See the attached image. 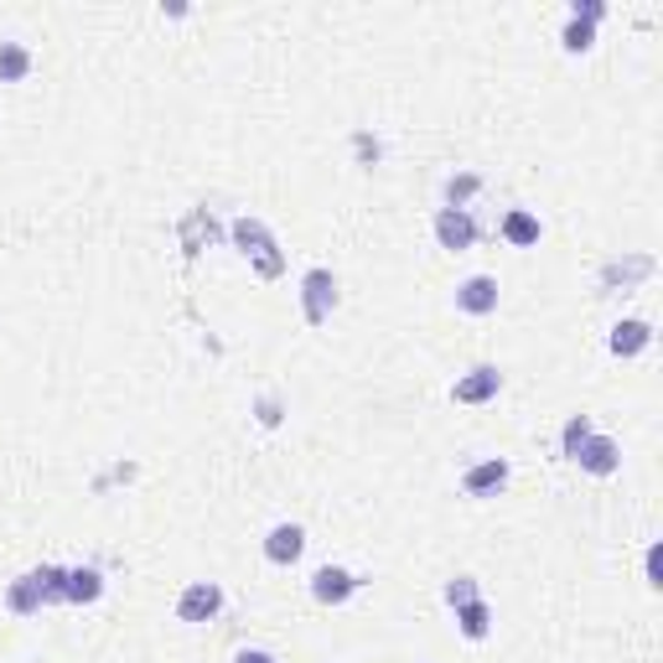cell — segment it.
<instances>
[{
    "instance_id": "6da1fadb",
    "label": "cell",
    "mask_w": 663,
    "mask_h": 663,
    "mask_svg": "<svg viewBox=\"0 0 663 663\" xmlns=\"http://www.w3.org/2000/svg\"><path fill=\"white\" fill-rule=\"evenodd\" d=\"M229 239H234V249L249 259V270L259 275V280H280L286 275V249H280V239H275V229L265 223V218H234L229 223Z\"/></svg>"
},
{
    "instance_id": "7a4b0ae2",
    "label": "cell",
    "mask_w": 663,
    "mask_h": 663,
    "mask_svg": "<svg viewBox=\"0 0 663 663\" xmlns=\"http://www.w3.org/2000/svg\"><path fill=\"white\" fill-rule=\"evenodd\" d=\"M337 275L327 265H312V270L301 275V316H306V327H327L332 312H337Z\"/></svg>"
},
{
    "instance_id": "3957f363",
    "label": "cell",
    "mask_w": 663,
    "mask_h": 663,
    "mask_svg": "<svg viewBox=\"0 0 663 663\" xmlns=\"http://www.w3.org/2000/svg\"><path fill=\"white\" fill-rule=\"evenodd\" d=\"M653 270H659L653 254H623V259H606L596 286H602V295H627V291H638L643 280H653Z\"/></svg>"
},
{
    "instance_id": "277c9868",
    "label": "cell",
    "mask_w": 663,
    "mask_h": 663,
    "mask_svg": "<svg viewBox=\"0 0 663 663\" xmlns=\"http://www.w3.org/2000/svg\"><path fill=\"white\" fill-rule=\"evenodd\" d=\"M477 218H472V208H435V244L451 254H467L472 244H477Z\"/></svg>"
},
{
    "instance_id": "5b68a950",
    "label": "cell",
    "mask_w": 663,
    "mask_h": 663,
    "mask_svg": "<svg viewBox=\"0 0 663 663\" xmlns=\"http://www.w3.org/2000/svg\"><path fill=\"white\" fill-rule=\"evenodd\" d=\"M223 612V585L218 581H193L182 596H176V623H213Z\"/></svg>"
},
{
    "instance_id": "8992f818",
    "label": "cell",
    "mask_w": 663,
    "mask_h": 663,
    "mask_svg": "<svg viewBox=\"0 0 663 663\" xmlns=\"http://www.w3.org/2000/svg\"><path fill=\"white\" fill-rule=\"evenodd\" d=\"M358 585H363V575H352L348 566H316L312 570V596L322 606H342L358 596Z\"/></svg>"
},
{
    "instance_id": "52a82bcc",
    "label": "cell",
    "mask_w": 663,
    "mask_h": 663,
    "mask_svg": "<svg viewBox=\"0 0 663 663\" xmlns=\"http://www.w3.org/2000/svg\"><path fill=\"white\" fill-rule=\"evenodd\" d=\"M570 462H575L581 472H591V477H612V472L623 467V446H617L612 435H602V430H591Z\"/></svg>"
},
{
    "instance_id": "ba28073f",
    "label": "cell",
    "mask_w": 663,
    "mask_h": 663,
    "mask_svg": "<svg viewBox=\"0 0 663 663\" xmlns=\"http://www.w3.org/2000/svg\"><path fill=\"white\" fill-rule=\"evenodd\" d=\"M498 389H503V373L492 369V363H477L472 373H462L451 384V399L456 405H488V399H498Z\"/></svg>"
},
{
    "instance_id": "9c48e42d",
    "label": "cell",
    "mask_w": 663,
    "mask_h": 663,
    "mask_svg": "<svg viewBox=\"0 0 663 663\" xmlns=\"http://www.w3.org/2000/svg\"><path fill=\"white\" fill-rule=\"evenodd\" d=\"M508 462L503 456H488V462H477V467H467L462 472V492L467 498H498V492L508 488Z\"/></svg>"
},
{
    "instance_id": "30bf717a",
    "label": "cell",
    "mask_w": 663,
    "mask_h": 663,
    "mask_svg": "<svg viewBox=\"0 0 663 663\" xmlns=\"http://www.w3.org/2000/svg\"><path fill=\"white\" fill-rule=\"evenodd\" d=\"M456 312L492 316L498 312V280H492V275H467V280L456 286Z\"/></svg>"
},
{
    "instance_id": "8fae6325",
    "label": "cell",
    "mask_w": 663,
    "mask_h": 663,
    "mask_svg": "<svg viewBox=\"0 0 663 663\" xmlns=\"http://www.w3.org/2000/svg\"><path fill=\"white\" fill-rule=\"evenodd\" d=\"M301 555H306V528L301 524H275L265 534V560L270 566H295Z\"/></svg>"
},
{
    "instance_id": "7c38bea8",
    "label": "cell",
    "mask_w": 663,
    "mask_h": 663,
    "mask_svg": "<svg viewBox=\"0 0 663 663\" xmlns=\"http://www.w3.org/2000/svg\"><path fill=\"white\" fill-rule=\"evenodd\" d=\"M176 239H182V249H187V254H202V249H213L218 239H223V229H218V218L208 213V208H193V213L182 218Z\"/></svg>"
},
{
    "instance_id": "4fadbf2b",
    "label": "cell",
    "mask_w": 663,
    "mask_h": 663,
    "mask_svg": "<svg viewBox=\"0 0 663 663\" xmlns=\"http://www.w3.org/2000/svg\"><path fill=\"white\" fill-rule=\"evenodd\" d=\"M648 342H653V322H643V316H627V322H617V327H612V337H606L612 358H638V352H648Z\"/></svg>"
},
{
    "instance_id": "5bb4252c",
    "label": "cell",
    "mask_w": 663,
    "mask_h": 663,
    "mask_svg": "<svg viewBox=\"0 0 663 663\" xmlns=\"http://www.w3.org/2000/svg\"><path fill=\"white\" fill-rule=\"evenodd\" d=\"M42 581H37V570H26V575H16V581L5 585V612H16V617H37L42 612Z\"/></svg>"
},
{
    "instance_id": "9a60e30c",
    "label": "cell",
    "mask_w": 663,
    "mask_h": 663,
    "mask_svg": "<svg viewBox=\"0 0 663 663\" xmlns=\"http://www.w3.org/2000/svg\"><path fill=\"white\" fill-rule=\"evenodd\" d=\"M456 627H462V638H467V643H482V638L492 632L488 596H477V602H467V606H456Z\"/></svg>"
},
{
    "instance_id": "2e32d148",
    "label": "cell",
    "mask_w": 663,
    "mask_h": 663,
    "mask_svg": "<svg viewBox=\"0 0 663 663\" xmlns=\"http://www.w3.org/2000/svg\"><path fill=\"white\" fill-rule=\"evenodd\" d=\"M98 596H104V570H98V566L68 570V602H73V606H94Z\"/></svg>"
},
{
    "instance_id": "e0dca14e",
    "label": "cell",
    "mask_w": 663,
    "mask_h": 663,
    "mask_svg": "<svg viewBox=\"0 0 663 663\" xmlns=\"http://www.w3.org/2000/svg\"><path fill=\"white\" fill-rule=\"evenodd\" d=\"M32 47L26 42H0V83H26L32 79Z\"/></svg>"
},
{
    "instance_id": "ac0fdd59",
    "label": "cell",
    "mask_w": 663,
    "mask_h": 663,
    "mask_svg": "<svg viewBox=\"0 0 663 663\" xmlns=\"http://www.w3.org/2000/svg\"><path fill=\"white\" fill-rule=\"evenodd\" d=\"M503 239L513 249H534L539 244V218L528 213V208H508L503 213Z\"/></svg>"
},
{
    "instance_id": "d6986e66",
    "label": "cell",
    "mask_w": 663,
    "mask_h": 663,
    "mask_svg": "<svg viewBox=\"0 0 663 663\" xmlns=\"http://www.w3.org/2000/svg\"><path fill=\"white\" fill-rule=\"evenodd\" d=\"M482 193V176L477 172H456V176H446V208H467L472 197Z\"/></svg>"
},
{
    "instance_id": "ffe728a7",
    "label": "cell",
    "mask_w": 663,
    "mask_h": 663,
    "mask_svg": "<svg viewBox=\"0 0 663 663\" xmlns=\"http://www.w3.org/2000/svg\"><path fill=\"white\" fill-rule=\"evenodd\" d=\"M560 47H566V53H591V47H596V26L581 16H570L566 32H560Z\"/></svg>"
},
{
    "instance_id": "44dd1931",
    "label": "cell",
    "mask_w": 663,
    "mask_h": 663,
    "mask_svg": "<svg viewBox=\"0 0 663 663\" xmlns=\"http://www.w3.org/2000/svg\"><path fill=\"white\" fill-rule=\"evenodd\" d=\"M37 581H42V602L47 606L68 602V570L62 566H37Z\"/></svg>"
},
{
    "instance_id": "7402d4cb",
    "label": "cell",
    "mask_w": 663,
    "mask_h": 663,
    "mask_svg": "<svg viewBox=\"0 0 663 663\" xmlns=\"http://www.w3.org/2000/svg\"><path fill=\"white\" fill-rule=\"evenodd\" d=\"M441 596H446V606L456 612V606H467V602H477V596H482V581H477V575H456V581H446V591H441Z\"/></svg>"
},
{
    "instance_id": "603a6c76",
    "label": "cell",
    "mask_w": 663,
    "mask_h": 663,
    "mask_svg": "<svg viewBox=\"0 0 663 663\" xmlns=\"http://www.w3.org/2000/svg\"><path fill=\"white\" fill-rule=\"evenodd\" d=\"M591 415H570L566 420V430H560V451H566V456H575V451H581V441L585 435H591Z\"/></svg>"
},
{
    "instance_id": "cb8c5ba5",
    "label": "cell",
    "mask_w": 663,
    "mask_h": 663,
    "mask_svg": "<svg viewBox=\"0 0 663 663\" xmlns=\"http://www.w3.org/2000/svg\"><path fill=\"white\" fill-rule=\"evenodd\" d=\"M254 415H259V426L265 430H275L280 420H286V399H280V394H259V399H254Z\"/></svg>"
},
{
    "instance_id": "d4e9b609",
    "label": "cell",
    "mask_w": 663,
    "mask_h": 663,
    "mask_svg": "<svg viewBox=\"0 0 663 663\" xmlns=\"http://www.w3.org/2000/svg\"><path fill=\"white\" fill-rule=\"evenodd\" d=\"M643 575H648V585H653V591H663V545H659V539H653V545H648V555H643Z\"/></svg>"
},
{
    "instance_id": "484cf974",
    "label": "cell",
    "mask_w": 663,
    "mask_h": 663,
    "mask_svg": "<svg viewBox=\"0 0 663 663\" xmlns=\"http://www.w3.org/2000/svg\"><path fill=\"white\" fill-rule=\"evenodd\" d=\"M352 151H358V161H363V166H373V161L384 156V146H379L369 130H358V136H352Z\"/></svg>"
},
{
    "instance_id": "4316f807",
    "label": "cell",
    "mask_w": 663,
    "mask_h": 663,
    "mask_svg": "<svg viewBox=\"0 0 663 663\" xmlns=\"http://www.w3.org/2000/svg\"><path fill=\"white\" fill-rule=\"evenodd\" d=\"M570 16H581V21L596 26V21L606 16V0H570Z\"/></svg>"
},
{
    "instance_id": "83f0119b",
    "label": "cell",
    "mask_w": 663,
    "mask_h": 663,
    "mask_svg": "<svg viewBox=\"0 0 663 663\" xmlns=\"http://www.w3.org/2000/svg\"><path fill=\"white\" fill-rule=\"evenodd\" d=\"M234 663H280V659H275L270 648H239Z\"/></svg>"
},
{
    "instance_id": "f1b7e54d",
    "label": "cell",
    "mask_w": 663,
    "mask_h": 663,
    "mask_svg": "<svg viewBox=\"0 0 663 663\" xmlns=\"http://www.w3.org/2000/svg\"><path fill=\"white\" fill-rule=\"evenodd\" d=\"M161 16H187V0H166V5H161Z\"/></svg>"
}]
</instances>
